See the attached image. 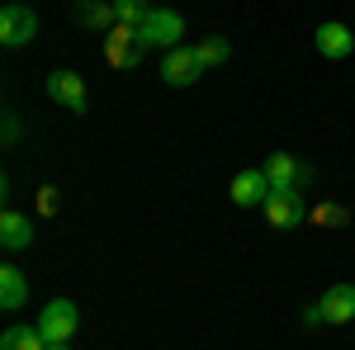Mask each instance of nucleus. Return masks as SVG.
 Listing matches in <instances>:
<instances>
[{"instance_id": "f257e3e1", "label": "nucleus", "mask_w": 355, "mask_h": 350, "mask_svg": "<svg viewBox=\"0 0 355 350\" xmlns=\"http://www.w3.org/2000/svg\"><path fill=\"white\" fill-rule=\"evenodd\" d=\"M185 28L190 24H185L175 10H147V19L137 24V38H142V48H162V53H171V48H180Z\"/></svg>"}, {"instance_id": "f03ea898", "label": "nucleus", "mask_w": 355, "mask_h": 350, "mask_svg": "<svg viewBox=\"0 0 355 350\" xmlns=\"http://www.w3.org/2000/svg\"><path fill=\"white\" fill-rule=\"evenodd\" d=\"M38 331H43V341L48 346H71V336H76V326H81V313H76V303L71 298H53L43 313H38Z\"/></svg>"}, {"instance_id": "7ed1b4c3", "label": "nucleus", "mask_w": 355, "mask_h": 350, "mask_svg": "<svg viewBox=\"0 0 355 350\" xmlns=\"http://www.w3.org/2000/svg\"><path fill=\"white\" fill-rule=\"evenodd\" d=\"M266 175H270V194H299L308 180H313V170H308V161H294L289 152H275L270 161L261 166Z\"/></svg>"}, {"instance_id": "20e7f679", "label": "nucleus", "mask_w": 355, "mask_h": 350, "mask_svg": "<svg viewBox=\"0 0 355 350\" xmlns=\"http://www.w3.org/2000/svg\"><path fill=\"white\" fill-rule=\"evenodd\" d=\"M33 33H38V15L28 5H5L0 10V43L5 48H24V43H33Z\"/></svg>"}, {"instance_id": "39448f33", "label": "nucleus", "mask_w": 355, "mask_h": 350, "mask_svg": "<svg viewBox=\"0 0 355 350\" xmlns=\"http://www.w3.org/2000/svg\"><path fill=\"white\" fill-rule=\"evenodd\" d=\"M157 71H162L166 85H194L199 76H204V62H199L194 48H171V53L157 62Z\"/></svg>"}, {"instance_id": "423d86ee", "label": "nucleus", "mask_w": 355, "mask_h": 350, "mask_svg": "<svg viewBox=\"0 0 355 350\" xmlns=\"http://www.w3.org/2000/svg\"><path fill=\"white\" fill-rule=\"evenodd\" d=\"M105 57H110V67H137L142 62V38H137L133 24H114L105 33Z\"/></svg>"}, {"instance_id": "0eeeda50", "label": "nucleus", "mask_w": 355, "mask_h": 350, "mask_svg": "<svg viewBox=\"0 0 355 350\" xmlns=\"http://www.w3.org/2000/svg\"><path fill=\"white\" fill-rule=\"evenodd\" d=\"M313 48H318L322 57H331V62L351 57V53H355V33H351V24H336V19L318 24V33H313Z\"/></svg>"}, {"instance_id": "6e6552de", "label": "nucleus", "mask_w": 355, "mask_h": 350, "mask_svg": "<svg viewBox=\"0 0 355 350\" xmlns=\"http://www.w3.org/2000/svg\"><path fill=\"white\" fill-rule=\"evenodd\" d=\"M48 100H57L62 109H71V114H85V81L76 76V71H53L48 76Z\"/></svg>"}, {"instance_id": "1a4fd4ad", "label": "nucleus", "mask_w": 355, "mask_h": 350, "mask_svg": "<svg viewBox=\"0 0 355 350\" xmlns=\"http://www.w3.org/2000/svg\"><path fill=\"white\" fill-rule=\"evenodd\" d=\"M261 209H266V222H270V227H279V232L299 227L303 218H308V209H303L299 194H270V199H266Z\"/></svg>"}, {"instance_id": "9d476101", "label": "nucleus", "mask_w": 355, "mask_h": 350, "mask_svg": "<svg viewBox=\"0 0 355 350\" xmlns=\"http://www.w3.org/2000/svg\"><path fill=\"white\" fill-rule=\"evenodd\" d=\"M0 246L5 251H28L33 246V218L19 209H5L0 213Z\"/></svg>"}, {"instance_id": "9b49d317", "label": "nucleus", "mask_w": 355, "mask_h": 350, "mask_svg": "<svg viewBox=\"0 0 355 350\" xmlns=\"http://www.w3.org/2000/svg\"><path fill=\"white\" fill-rule=\"evenodd\" d=\"M266 199H270V175H266V170H242V175H232V204L256 209V204H266Z\"/></svg>"}, {"instance_id": "f8f14e48", "label": "nucleus", "mask_w": 355, "mask_h": 350, "mask_svg": "<svg viewBox=\"0 0 355 350\" xmlns=\"http://www.w3.org/2000/svg\"><path fill=\"white\" fill-rule=\"evenodd\" d=\"M322 313H327V326H341L355 317V284H331L322 294Z\"/></svg>"}, {"instance_id": "ddd939ff", "label": "nucleus", "mask_w": 355, "mask_h": 350, "mask_svg": "<svg viewBox=\"0 0 355 350\" xmlns=\"http://www.w3.org/2000/svg\"><path fill=\"white\" fill-rule=\"evenodd\" d=\"M76 24L90 28V33H110V28L119 24L114 0H81V5H76Z\"/></svg>"}, {"instance_id": "4468645a", "label": "nucleus", "mask_w": 355, "mask_h": 350, "mask_svg": "<svg viewBox=\"0 0 355 350\" xmlns=\"http://www.w3.org/2000/svg\"><path fill=\"white\" fill-rule=\"evenodd\" d=\"M24 298H28V279H24V270L19 265H5L0 270V308H24Z\"/></svg>"}, {"instance_id": "2eb2a0df", "label": "nucleus", "mask_w": 355, "mask_h": 350, "mask_svg": "<svg viewBox=\"0 0 355 350\" xmlns=\"http://www.w3.org/2000/svg\"><path fill=\"white\" fill-rule=\"evenodd\" d=\"M0 350H48V341H43L38 326H10L0 336Z\"/></svg>"}, {"instance_id": "dca6fc26", "label": "nucleus", "mask_w": 355, "mask_h": 350, "mask_svg": "<svg viewBox=\"0 0 355 350\" xmlns=\"http://www.w3.org/2000/svg\"><path fill=\"white\" fill-rule=\"evenodd\" d=\"M194 53H199V62H204V71H209V67H223V62L232 57V48H227V38H218V33H214V38H204V43L194 48Z\"/></svg>"}, {"instance_id": "f3484780", "label": "nucleus", "mask_w": 355, "mask_h": 350, "mask_svg": "<svg viewBox=\"0 0 355 350\" xmlns=\"http://www.w3.org/2000/svg\"><path fill=\"white\" fill-rule=\"evenodd\" d=\"M147 10H152V5H147V0H114V15H119V24H142V19H147Z\"/></svg>"}, {"instance_id": "a211bd4d", "label": "nucleus", "mask_w": 355, "mask_h": 350, "mask_svg": "<svg viewBox=\"0 0 355 350\" xmlns=\"http://www.w3.org/2000/svg\"><path fill=\"white\" fill-rule=\"evenodd\" d=\"M346 209H336V204H322V209H318V213H313V222H322V227H341V222H346Z\"/></svg>"}, {"instance_id": "6ab92c4d", "label": "nucleus", "mask_w": 355, "mask_h": 350, "mask_svg": "<svg viewBox=\"0 0 355 350\" xmlns=\"http://www.w3.org/2000/svg\"><path fill=\"white\" fill-rule=\"evenodd\" d=\"M327 322V313H322V303H313V308H303V326H322Z\"/></svg>"}, {"instance_id": "aec40b11", "label": "nucleus", "mask_w": 355, "mask_h": 350, "mask_svg": "<svg viewBox=\"0 0 355 350\" xmlns=\"http://www.w3.org/2000/svg\"><path fill=\"white\" fill-rule=\"evenodd\" d=\"M15 137H19V119L10 114V119H5V142H15Z\"/></svg>"}, {"instance_id": "412c9836", "label": "nucleus", "mask_w": 355, "mask_h": 350, "mask_svg": "<svg viewBox=\"0 0 355 350\" xmlns=\"http://www.w3.org/2000/svg\"><path fill=\"white\" fill-rule=\"evenodd\" d=\"M48 350H71V346H48Z\"/></svg>"}]
</instances>
